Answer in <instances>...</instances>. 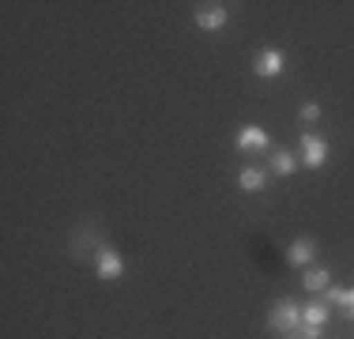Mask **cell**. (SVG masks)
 <instances>
[{
	"label": "cell",
	"mask_w": 354,
	"mask_h": 339,
	"mask_svg": "<svg viewBox=\"0 0 354 339\" xmlns=\"http://www.w3.org/2000/svg\"><path fill=\"white\" fill-rule=\"evenodd\" d=\"M268 328L279 336H294L301 328V305L294 298H279L272 305V313H268Z\"/></svg>",
	"instance_id": "1"
},
{
	"label": "cell",
	"mask_w": 354,
	"mask_h": 339,
	"mask_svg": "<svg viewBox=\"0 0 354 339\" xmlns=\"http://www.w3.org/2000/svg\"><path fill=\"white\" fill-rule=\"evenodd\" d=\"M95 271H98V279H106V283H117V279L124 275V257L109 241H98V249H95Z\"/></svg>",
	"instance_id": "2"
},
{
	"label": "cell",
	"mask_w": 354,
	"mask_h": 339,
	"mask_svg": "<svg viewBox=\"0 0 354 339\" xmlns=\"http://www.w3.org/2000/svg\"><path fill=\"white\" fill-rule=\"evenodd\" d=\"M328 155H332V147H328V140L320 132H301V166H309V170H324L328 163Z\"/></svg>",
	"instance_id": "3"
},
{
	"label": "cell",
	"mask_w": 354,
	"mask_h": 339,
	"mask_svg": "<svg viewBox=\"0 0 354 339\" xmlns=\"http://www.w3.org/2000/svg\"><path fill=\"white\" fill-rule=\"evenodd\" d=\"M268 143H272V136H268L264 125H241L238 136H234V147H238L241 155H252V151H264Z\"/></svg>",
	"instance_id": "4"
},
{
	"label": "cell",
	"mask_w": 354,
	"mask_h": 339,
	"mask_svg": "<svg viewBox=\"0 0 354 339\" xmlns=\"http://www.w3.org/2000/svg\"><path fill=\"white\" fill-rule=\"evenodd\" d=\"M283 68H286L283 49H260V53L252 57V72H257L260 80H275V75H283Z\"/></svg>",
	"instance_id": "5"
},
{
	"label": "cell",
	"mask_w": 354,
	"mask_h": 339,
	"mask_svg": "<svg viewBox=\"0 0 354 339\" xmlns=\"http://www.w3.org/2000/svg\"><path fill=\"white\" fill-rule=\"evenodd\" d=\"M192 19H196L200 30H223L226 23H230V8L226 4H200L196 12H192Z\"/></svg>",
	"instance_id": "6"
},
{
	"label": "cell",
	"mask_w": 354,
	"mask_h": 339,
	"mask_svg": "<svg viewBox=\"0 0 354 339\" xmlns=\"http://www.w3.org/2000/svg\"><path fill=\"white\" fill-rule=\"evenodd\" d=\"M313 253H317V241H313V237H294V241L286 245V264L306 268L309 260H313Z\"/></svg>",
	"instance_id": "7"
},
{
	"label": "cell",
	"mask_w": 354,
	"mask_h": 339,
	"mask_svg": "<svg viewBox=\"0 0 354 339\" xmlns=\"http://www.w3.org/2000/svg\"><path fill=\"white\" fill-rule=\"evenodd\" d=\"M238 189L241 192H260V189H268V174L260 166H241V174H238Z\"/></svg>",
	"instance_id": "8"
},
{
	"label": "cell",
	"mask_w": 354,
	"mask_h": 339,
	"mask_svg": "<svg viewBox=\"0 0 354 339\" xmlns=\"http://www.w3.org/2000/svg\"><path fill=\"white\" fill-rule=\"evenodd\" d=\"M301 286H306L309 294H324L328 286H332V271L328 268H306V275H301Z\"/></svg>",
	"instance_id": "9"
},
{
	"label": "cell",
	"mask_w": 354,
	"mask_h": 339,
	"mask_svg": "<svg viewBox=\"0 0 354 339\" xmlns=\"http://www.w3.org/2000/svg\"><path fill=\"white\" fill-rule=\"evenodd\" d=\"M298 163L301 158H294V151H286V147L272 151V174H279V177H290L298 170Z\"/></svg>",
	"instance_id": "10"
},
{
	"label": "cell",
	"mask_w": 354,
	"mask_h": 339,
	"mask_svg": "<svg viewBox=\"0 0 354 339\" xmlns=\"http://www.w3.org/2000/svg\"><path fill=\"white\" fill-rule=\"evenodd\" d=\"M298 117H301V121H306V125H317V121H320V117H324V109H320V106H317V102H301V109H298Z\"/></svg>",
	"instance_id": "11"
},
{
	"label": "cell",
	"mask_w": 354,
	"mask_h": 339,
	"mask_svg": "<svg viewBox=\"0 0 354 339\" xmlns=\"http://www.w3.org/2000/svg\"><path fill=\"white\" fill-rule=\"evenodd\" d=\"M343 309H347V317L354 320V291H347V294H343Z\"/></svg>",
	"instance_id": "12"
},
{
	"label": "cell",
	"mask_w": 354,
	"mask_h": 339,
	"mask_svg": "<svg viewBox=\"0 0 354 339\" xmlns=\"http://www.w3.org/2000/svg\"><path fill=\"white\" fill-rule=\"evenodd\" d=\"M286 339H301V336H286Z\"/></svg>",
	"instance_id": "13"
}]
</instances>
